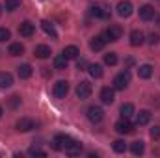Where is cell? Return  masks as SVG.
<instances>
[{
	"label": "cell",
	"instance_id": "obj_1",
	"mask_svg": "<svg viewBox=\"0 0 160 158\" xmlns=\"http://www.w3.org/2000/svg\"><path fill=\"white\" fill-rule=\"evenodd\" d=\"M89 13L97 19H110V6L106 2H95V4H91Z\"/></svg>",
	"mask_w": 160,
	"mask_h": 158
},
{
	"label": "cell",
	"instance_id": "obj_2",
	"mask_svg": "<svg viewBox=\"0 0 160 158\" xmlns=\"http://www.w3.org/2000/svg\"><path fill=\"white\" fill-rule=\"evenodd\" d=\"M121 34H123V30H121V26H118V24H110V28L101 36L102 39L106 41V43H110V41H118L121 39Z\"/></svg>",
	"mask_w": 160,
	"mask_h": 158
},
{
	"label": "cell",
	"instance_id": "obj_3",
	"mask_svg": "<svg viewBox=\"0 0 160 158\" xmlns=\"http://www.w3.org/2000/svg\"><path fill=\"white\" fill-rule=\"evenodd\" d=\"M128 84H130V73H128V71H123V73H119V75L114 78V89L123 91V89H127Z\"/></svg>",
	"mask_w": 160,
	"mask_h": 158
},
{
	"label": "cell",
	"instance_id": "obj_4",
	"mask_svg": "<svg viewBox=\"0 0 160 158\" xmlns=\"http://www.w3.org/2000/svg\"><path fill=\"white\" fill-rule=\"evenodd\" d=\"M71 140H73V138H69V136H65V134H58V136H54V140H52V149H54V151H63Z\"/></svg>",
	"mask_w": 160,
	"mask_h": 158
},
{
	"label": "cell",
	"instance_id": "obj_5",
	"mask_svg": "<svg viewBox=\"0 0 160 158\" xmlns=\"http://www.w3.org/2000/svg\"><path fill=\"white\" fill-rule=\"evenodd\" d=\"M89 95H91V84L88 80H82L77 86V97H78L80 101H86Z\"/></svg>",
	"mask_w": 160,
	"mask_h": 158
},
{
	"label": "cell",
	"instance_id": "obj_6",
	"mask_svg": "<svg viewBox=\"0 0 160 158\" xmlns=\"http://www.w3.org/2000/svg\"><path fill=\"white\" fill-rule=\"evenodd\" d=\"M88 119H89L91 123H101V121L104 119L102 108H101V106H89V108H88Z\"/></svg>",
	"mask_w": 160,
	"mask_h": 158
},
{
	"label": "cell",
	"instance_id": "obj_7",
	"mask_svg": "<svg viewBox=\"0 0 160 158\" xmlns=\"http://www.w3.org/2000/svg\"><path fill=\"white\" fill-rule=\"evenodd\" d=\"M116 9H118V15H119V17H125V19H127V17L132 15V9H134V7H132V2H128V0H121Z\"/></svg>",
	"mask_w": 160,
	"mask_h": 158
},
{
	"label": "cell",
	"instance_id": "obj_8",
	"mask_svg": "<svg viewBox=\"0 0 160 158\" xmlns=\"http://www.w3.org/2000/svg\"><path fill=\"white\" fill-rule=\"evenodd\" d=\"M67 93H69V82H67V80H60V82H56V86H54V97L63 99Z\"/></svg>",
	"mask_w": 160,
	"mask_h": 158
},
{
	"label": "cell",
	"instance_id": "obj_9",
	"mask_svg": "<svg viewBox=\"0 0 160 158\" xmlns=\"http://www.w3.org/2000/svg\"><path fill=\"white\" fill-rule=\"evenodd\" d=\"M63 151H65V155H69V156H78L80 153H82V143L77 141V140H71Z\"/></svg>",
	"mask_w": 160,
	"mask_h": 158
},
{
	"label": "cell",
	"instance_id": "obj_10",
	"mask_svg": "<svg viewBox=\"0 0 160 158\" xmlns=\"http://www.w3.org/2000/svg\"><path fill=\"white\" fill-rule=\"evenodd\" d=\"M140 19H142V21H151V19H155V7H153L151 4H143V6L140 7Z\"/></svg>",
	"mask_w": 160,
	"mask_h": 158
},
{
	"label": "cell",
	"instance_id": "obj_11",
	"mask_svg": "<svg viewBox=\"0 0 160 158\" xmlns=\"http://www.w3.org/2000/svg\"><path fill=\"white\" fill-rule=\"evenodd\" d=\"M34 32H36V26H34L30 21L21 22V26H19V34H21L22 37H32V36H34Z\"/></svg>",
	"mask_w": 160,
	"mask_h": 158
},
{
	"label": "cell",
	"instance_id": "obj_12",
	"mask_svg": "<svg viewBox=\"0 0 160 158\" xmlns=\"http://www.w3.org/2000/svg\"><path fill=\"white\" fill-rule=\"evenodd\" d=\"M116 132H119V134H130V132H134V126L130 125L128 119H121V121L116 123Z\"/></svg>",
	"mask_w": 160,
	"mask_h": 158
},
{
	"label": "cell",
	"instance_id": "obj_13",
	"mask_svg": "<svg viewBox=\"0 0 160 158\" xmlns=\"http://www.w3.org/2000/svg\"><path fill=\"white\" fill-rule=\"evenodd\" d=\"M15 126H17V130H19V132H30L32 128H36V125H34V121H32V119H28V117H22V119H19Z\"/></svg>",
	"mask_w": 160,
	"mask_h": 158
},
{
	"label": "cell",
	"instance_id": "obj_14",
	"mask_svg": "<svg viewBox=\"0 0 160 158\" xmlns=\"http://www.w3.org/2000/svg\"><path fill=\"white\" fill-rule=\"evenodd\" d=\"M101 101H102V104H112L116 101L114 87H102L101 89Z\"/></svg>",
	"mask_w": 160,
	"mask_h": 158
},
{
	"label": "cell",
	"instance_id": "obj_15",
	"mask_svg": "<svg viewBox=\"0 0 160 158\" xmlns=\"http://www.w3.org/2000/svg\"><path fill=\"white\" fill-rule=\"evenodd\" d=\"M143 39H145V36H143L142 30H132V32H130V45H132V47L143 45Z\"/></svg>",
	"mask_w": 160,
	"mask_h": 158
},
{
	"label": "cell",
	"instance_id": "obj_16",
	"mask_svg": "<svg viewBox=\"0 0 160 158\" xmlns=\"http://www.w3.org/2000/svg\"><path fill=\"white\" fill-rule=\"evenodd\" d=\"M41 28H43V32H45L47 36H50L52 39H58V32H56V28H54L52 22H48V21H41Z\"/></svg>",
	"mask_w": 160,
	"mask_h": 158
},
{
	"label": "cell",
	"instance_id": "obj_17",
	"mask_svg": "<svg viewBox=\"0 0 160 158\" xmlns=\"http://www.w3.org/2000/svg\"><path fill=\"white\" fill-rule=\"evenodd\" d=\"M67 60H77L78 58V54H80V50H78V47H75V45H69V47H65L63 48V52H62Z\"/></svg>",
	"mask_w": 160,
	"mask_h": 158
},
{
	"label": "cell",
	"instance_id": "obj_18",
	"mask_svg": "<svg viewBox=\"0 0 160 158\" xmlns=\"http://www.w3.org/2000/svg\"><path fill=\"white\" fill-rule=\"evenodd\" d=\"M34 54H36V58L45 60V58H48V56H50V47H48V45H38V47H36V50H34Z\"/></svg>",
	"mask_w": 160,
	"mask_h": 158
},
{
	"label": "cell",
	"instance_id": "obj_19",
	"mask_svg": "<svg viewBox=\"0 0 160 158\" xmlns=\"http://www.w3.org/2000/svg\"><path fill=\"white\" fill-rule=\"evenodd\" d=\"M151 121V112L149 110H142L138 116H136V125L138 126H143V125H147Z\"/></svg>",
	"mask_w": 160,
	"mask_h": 158
},
{
	"label": "cell",
	"instance_id": "obj_20",
	"mask_svg": "<svg viewBox=\"0 0 160 158\" xmlns=\"http://www.w3.org/2000/svg\"><path fill=\"white\" fill-rule=\"evenodd\" d=\"M88 73H89L93 78H101V77L104 75L102 65H99V63H91V65H88Z\"/></svg>",
	"mask_w": 160,
	"mask_h": 158
},
{
	"label": "cell",
	"instance_id": "obj_21",
	"mask_svg": "<svg viewBox=\"0 0 160 158\" xmlns=\"http://www.w3.org/2000/svg\"><path fill=\"white\" fill-rule=\"evenodd\" d=\"M104 45H106V41L102 39L101 36H97V37H93V39L89 41V48H91V50H95V52L102 50V48H104Z\"/></svg>",
	"mask_w": 160,
	"mask_h": 158
},
{
	"label": "cell",
	"instance_id": "obj_22",
	"mask_svg": "<svg viewBox=\"0 0 160 158\" xmlns=\"http://www.w3.org/2000/svg\"><path fill=\"white\" fill-rule=\"evenodd\" d=\"M151 75H153V65H149V63H145V65H140V69H138V77L143 80L151 78Z\"/></svg>",
	"mask_w": 160,
	"mask_h": 158
},
{
	"label": "cell",
	"instance_id": "obj_23",
	"mask_svg": "<svg viewBox=\"0 0 160 158\" xmlns=\"http://www.w3.org/2000/svg\"><path fill=\"white\" fill-rule=\"evenodd\" d=\"M17 71H19V77L21 78H30L32 77V65H28V63H22V65H19L17 67Z\"/></svg>",
	"mask_w": 160,
	"mask_h": 158
},
{
	"label": "cell",
	"instance_id": "obj_24",
	"mask_svg": "<svg viewBox=\"0 0 160 158\" xmlns=\"http://www.w3.org/2000/svg\"><path fill=\"white\" fill-rule=\"evenodd\" d=\"M130 151H132L134 156H140L145 151V143L143 141H134V143H130Z\"/></svg>",
	"mask_w": 160,
	"mask_h": 158
},
{
	"label": "cell",
	"instance_id": "obj_25",
	"mask_svg": "<svg viewBox=\"0 0 160 158\" xmlns=\"http://www.w3.org/2000/svg\"><path fill=\"white\" fill-rule=\"evenodd\" d=\"M119 114H121V117H123V119H130V117H132V114H134V106H132L130 102L123 104V106H121V110H119Z\"/></svg>",
	"mask_w": 160,
	"mask_h": 158
},
{
	"label": "cell",
	"instance_id": "obj_26",
	"mask_svg": "<svg viewBox=\"0 0 160 158\" xmlns=\"http://www.w3.org/2000/svg\"><path fill=\"white\" fill-rule=\"evenodd\" d=\"M13 84V77L9 73H0V89H6Z\"/></svg>",
	"mask_w": 160,
	"mask_h": 158
},
{
	"label": "cell",
	"instance_id": "obj_27",
	"mask_svg": "<svg viewBox=\"0 0 160 158\" xmlns=\"http://www.w3.org/2000/svg\"><path fill=\"white\" fill-rule=\"evenodd\" d=\"M54 69H58V71H63V69H67V58H65L63 54L54 58Z\"/></svg>",
	"mask_w": 160,
	"mask_h": 158
},
{
	"label": "cell",
	"instance_id": "obj_28",
	"mask_svg": "<svg viewBox=\"0 0 160 158\" xmlns=\"http://www.w3.org/2000/svg\"><path fill=\"white\" fill-rule=\"evenodd\" d=\"M22 52H24V47L21 43H11L9 45V54L11 56H21Z\"/></svg>",
	"mask_w": 160,
	"mask_h": 158
},
{
	"label": "cell",
	"instance_id": "obj_29",
	"mask_svg": "<svg viewBox=\"0 0 160 158\" xmlns=\"http://www.w3.org/2000/svg\"><path fill=\"white\" fill-rule=\"evenodd\" d=\"M104 63L110 65V67L116 65V63H118V54H116V52H108V54H104Z\"/></svg>",
	"mask_w": 160,
	"mask_h": 158
},
{
	"label": "cell",
	"instance_id": "obj_30",
	"mask_svg": "<svg viewBox=\"0 0 160 158\" xmlns=\"http://www.w3.org/2000/svg\"><path fill=\"white\" fill-rule=\"evenodd\" d=\"M112 147H114V151H116V153H125V151H127V143H125L123 140H116Z\"/></svg>",
	"mask_w": 160,
	"mask_h": 158
},
{
	"label": "cell",
	"instance_id": "obj_31",
	"mask_svg": "<svg viewBox=\"0 0 160 158\" xmlns=\"http://www.w3.org/2000/svg\"><path fill=\"white\" fill-rule=\"evenodd\" d=\"M28 155L30 156H47V151H43L41 147H30L28 149Z\"/></svg>",
	"mask_w": 160,
	"mask_h": 158
},
{
	"label": "cell",
	"instance_id": "obj_32",
	"mask_svg": "<svg viewBox=\"0 0 160 158\" xmlns=\"http://www.w3.org/2000/svg\"><path fill=\"white\" fill-rule=\"evenodd\" d=\"M21 6V0H6V11H15Z\"/></svg>",
	"mask_w": 160,
	"mask_h": 158
},
{
	"label": "cell",
	"instance_id": "obj_33",
	"mask_svg": "<svg viewBox=\"0 0 160 158\" xmlns=\"http://www.w3.org/2000/svg\"><path fill=\"white\" fill-rule=\"evenodd\" d=\"M19 104H21V97H19V95H11V97H9V101H8V106L15 110Z\"/></svg>",
	"mask_w": 160,
	"mask_h": 158
},
{
	"label": "cell",
	"instance_id": "obj_34",
	"mask_svg": "<svg viewBox=\"0 0 160 158\" xmlns=\"http://www.w3.org/2000/svg\"><path fill=\"white\" fill-rule=\"evenodd\" d=\"M9 36H11V34H9L8 28H0V41H8L9 39Z\"/></svg>",
	"mask_w": 160,
	"mask_h": 158
},
{
	"label": "cell",
	"instance_id": "obj_35",
	"mask_svg": "<svg viewBox=\"0 0 160 158\" xmlns=\"http://www.w3.org/2000/svg\"><path fill=\"white\" fill-rule=\"evenodd\" d=\"M151 138L153 140H160V126H153L151 128Z\"/></svg>",
	"mask_w": 160,
	"mask_h": 158
},
{
	"label": "cell",
	"instance_id": "obj_36",
	"mask_svg": "<svg viewBox=\"0 0 160 158\" xmlns=\"http://www.w3.org/2000/svg\"><path fill=\"white\" fill-rule=\"evenodd\" d=\"M158 41H160V37L157 36V34H151V36H149V45H151V47L158 45Z\"/></svg>",
	"mask_w": 160,
	"mask_h": 158
},
{
	"label": "cell",
	"instance_id": "obj_37",
	"mask_svg": "<svg viewBox=\"0 0 160 158\" xmlns=\"http://www.w3.org/2000/svg\"><path fill=\"white\" fill-rule=\"evenodd\" d=\"M86 67H88V62H86V60H78V63H77V69H78V71H84Z\"/></svg>",
	"mask_w": 160,
	"mask_h": 158
},
{
	"label": "cell",
	"instance_id": "obj_38",
	"mask_svg": "<svg viewBox=\"0 0 160 158\" xmlns=\"http://www.w3.org/2000/svg\"><path fill=\"white\" fill-rule=\"evenodd\" d=\"M157 24L160 26V15H157Z\"/></svg>",
	"mask_w": 160,
	"mask_h": 158
},
{
	"label": "cell",
	"instance_id": "obj_39",
	"mask_svg": "<svg viewBox=\"0 0 160 158\" xmlns=\"http://www.w3.org/2000/svg\"><path fill=\"white\" fill-rule=\"evenodd\" d=\"M0 117H2V108H0Z\"/></svg>",
	"mask_w": 160,
	"mask_h": 158
},
{
	"label": "cell",
	"instance_id": "obj_40",
	"mask_svg": "<svg viewBox=\"0 0 160 158\" xmlns=\"http://www.w3.org/2000/svg\"><path fill=\"white\" fill-rule=\"evenodd\" d=\"M0 15H2V7H0Z\"/></svg>",
	"mask_w": 160,
	"mask_h": 158
}]
</instances>
